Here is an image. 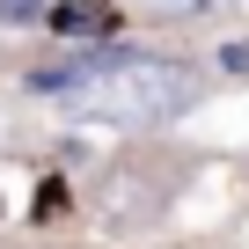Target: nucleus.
I'll return each instance as SVG.
<instances>
[{
	"instance_id": "obj_1",
	"label": "nucleus",
	"mask_w": 249,
	"mask_h": 249,
	"mask_svg": "<svg viewBox=\"0 0 249 249\" xmlns=\"http://www.w3.org/2000/svg\"><path fill=\"white\" fill-rule=\"evenodd\" d=\"M44 22H52L59 37H103V30H110V0H103V8H88V0H66V8H52Z\"/></svg>"
},
{
	"instance_id": "obj_2",
	"label": "nucleus",
	"mask_w": 249,
	"mask_h": 249,
	"mask_svg": "<svg viewBox=\"0 0 249 249\" xmlns=\"http://www.w3.org/2000/svg\"><path fill=\"white\" fill-rule=\"evenodd\" d=\"M220 73H249V44H220Z\"/></svg>"
},
{
	"instance_id": "obj_3",
	"label": "nucleus",
	"mask_w": 249,
	"mask_h": 249,
	"mask_svg": "<svg viewBox=\"0 0 249 249\" xmlns=\"http://www.w3.org/2000/svg\"><path fill=\"white\" fill-rule=\"evenodd\" d=\"M154 8H169V15H205L213 0H154Z\"/></svg>"
},
{
	"instance_id": "obj_4",
	"label": "nucleus",
	"mask_w": 249,
	"mask_h": 249,
	"mask_svg": "<svg viewBox=\"0 0 249 249\" xmlns=\"http://www.w3.org/2000/svg\"><path fill=\"white\" fill-rule=\"evenodd\" d=\"M0 8H8V15H22V0H0Z\"/></svg>"
}]
</instances>
